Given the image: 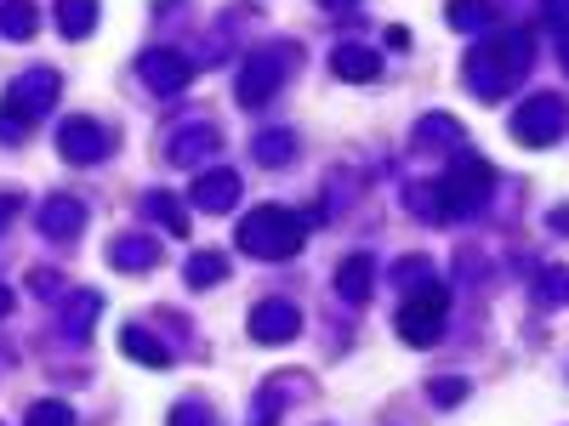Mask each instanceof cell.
I'll return each mask as SVG.
<instances>
[{
	"mask_svg": "<svg viewBox=\"0 0 569 426\" xmlns=\"http://www.w3.org/2000/svg\"><path fill=\"white\" fill-rule=\"evenodd\" d=\"M525 74H530V34H518V29H496L467 52V85L485 103H501L507 85Z\"/></svg>",
	"mask_w": 569,
	"mask_h": 426,
	"instance_id": "6da1fadb",
	"label": "cell"
},
{
	"mask_svg": "<svg viewBox=\"0 0 569 426\" xmlns=\"http://www.w3.org/2000/svg\"><path fill=\"white\" fill-rule=\"evenodd\" d=\"M240 251L257 256V262H284V256H297L302 240H308V227L297 211H284V205H257L246 222H240Z\"/></svg>",
	"mask_w": 569,
	"mask_h": 426,
	"instance_id": "7a4b0ae2",
	"label": "cell"
},
{
	"mask_svg": "<svg viewBox=\"0 0 569 426\" xmlns=\"http://www.w3.org/2000/svg\"><path fill=\"white\" fill-rule=\"evenodd\" d=\"M496 194V171L479 160V154H456L450 171L433 182V216H472L485 200Z\"/></svg>",
	"mask_w": 569,
	"mask_h": 426,
	"instance_id": "3957f363",
	"label": "cell"
},
{
	"mask_svg": "<svg viewBox=\"0 0 569 426\" xmlns=\"http://www.w3.org/2000/svg\"><path fill=\"white\" fill-rule=\"evenodd\" d=\"M297 69V45H262V52H251L246 63H240V80H233V98H240L246 109H262L273 91H279V80Z\"/></svg>",
	"mask_w": 569,
	"mask_h": 426,
	"instance_id": "277c9868",
	"label": "cell"
},
{
	"mask_svg": "<svg viewBox=\"0 0 569 426\" xmlns=\"http://www.w3.org/2000/svg\"><path fill=\"white\" fill-rule=\"evenodd\" d=\"M445 313H450V296H445V284H421V291H410L405 296V307H399V336L410 342V347H433L439 336H445Z\"/></svg>",
	"mask_w": 569,
	"mask_h": 426,
	"instance_id": "5b68a950",
	"label": "cell"
},
{
	"mask_svg": "<svg viewBox=\"0 0 569 426\" xmlns=\"http://www.w3.org/2000/svg\"><path fill=\"white\" fill-rule=\"evenodd\" d=\"M563 131H569V103L558 98V91H541V98H530L512 114V136L525 142V149H552Z\"/></svg>",
	"mask_w": 569,
	"mask_h": 426,
	"instance_id": "8992f818",
	"label": "cell"
},
{
	"mask_svg": "<svg viewBox=\"0 0 569 426\" xmlns=\"http://www.w3.org/2000/svg\"><path fill=\"white\" fill-rule=\"evenodd\" d=\"M109 149H114V131H109L103 120L74 114V120L58 125V154H63L69 165H91V160H103Z\"/></svg>",
	"mask_w": 569,
	"mask_h": 426,
	"instance_id": "52a82bcc",
	"label": "cell"
},
{
	"mask_svg": "<svg viewBox=\"0 0 569 426\" xmlns=\"http://www.w3.org/2000/svg\"><path fill=\"white\" fill-rule=\"evenodd\" d=\"M58 91H63V80H58L52 69H29V74L12 80L7 109H18L23 120H40V114H52V109H58Z\"/></svg>",
	"mask_w": 569,
	"mask_h": 426,
	"instance_id": "ba28073f",
	"label": "cell"
},
{
	"mask_svg": "<svg viewBox=\"0 0 569 426\" xmlns=\"http://www.w3.org/2000/svg\"><path fill=\"white\" fill-rule=\"evenodd\" d=\"M246 329H251V342L284 347V342H297V329H302V313H297L291 302H279V296H268V302H257V307H251Z\"/></svg>",
	"mask_w": 569,
	"mask_h": 426,
	"instance_id": "9c48e42d",
	"label": "cell"
},
{
	"mask_svg": "<svg viewBox=\"0 0 569 426\" xmlns=\"http://www.w3.org/2000/svg\"><path fill=\"white\" fill-rule=\"evenodd\" d=\"M188 205L206 211V216H222L240 205V171H228V165H206L194 176V194H188Z\"/></svg>",
	"mask_w": 569,
	"mask_h": 426,
	"instance_id": "30bf717a",
	"label": "cell"
},
{
	"mask_svg": "<svg viewBox=\"0 0 569 426\" xmlns=\"http://www.w3.org/2000/svg\"><path fill=\"white\" fill-rule=\"evenodd\" d=\"M142 85L149 91H160V98H177V91L194 80V69H188V58L182 52H166V45H154V52H142Z\"/></svg>",
	"mask_w": 569,
	"mask_h": 426,
	"instance_id": "8fae6325",
	"label": "cell"
},
{
	"mask_svg": "<svg viewBox=\"0 0 569 426\" xmlns=\"http://www.w3.org/2000/svg\"><path fill=\"white\" fill-rule=\"evenodd\" d=\"M40 233H46V240H63V245L80 240V233H86V205L69 200V194H52L40 205Z\"/></svg>",
	"mask_w": 569,
	"mask_h": 426,
	"instance_id": "7c38bea8",
	"label": "cell"
},
{
	"mask_svg": "<svg viewBox=\"0 0 569 426\" xmlns=\"http://www.w3.org/2000/svg\"><path fill=\"white\" fill-rule=\"evenodd\" d=\"M445 18H450V29H461V34H479V40L501 29V7H496V0H450Z\"/></svg>",
	"mask_w": 569,
	"mask_h": 426,
	"instance_id": "4fadbf2b",
	"label": "cell"
},
{
	"mask_svg": "<svg viewBox=\"0 0 569 426\" xmlns=\"http://www.w3.org/2000/svg\"><path fill=\"white\" fill-rule=\"evenodd\" d=\"M217 149H222V136H217L211 125H194V120L171 136V160H177V165H206Z\"/></svg>",
	"mask_w": 569,
	"mask_h": 426,
	"instance_id": "5bb4252c",
	"label": "cell"
},
{
	"mask_svg": "<svg viewBox=\"0 0 569 426\" xmlns=\"http://www.w3.org/2000/svg\"><path fill=\"white\" fill-rule=\"evenodd\" d=\"M416 149L421 154H461V125L450 114H427L416 125Z\"/></svg>",
	"mask_w": 569,
	"mask_h": 426,
	"instance_id": "9a60e30c",
	"label": "cell"
},
{
	"mask_svg": "<svg viewBox=\"0 0 569 426\" xmlns=\"http://www.w3.org/2000/svg\"><path fill=\"white\" fill-rule=\"evenodd\" d=\"M370 284H376V262H370V256H348V262L337 267V296H342L348 307L370 302Z\"/></svg>",
	"mask_w": 569,
	"mask_h": 426,
	"instance_id": "2e32d148",
	"label": "cell"
},
{
	"mask_svg": "<svg viewBox=\"0 0 569 426\" xmlns=\"http://www.w3.org/2000/svg\"><path fill=\"white\" fill-rule=\"evenodd\" d=\"M98 313H103V296H98V291H74L69 307H63V336H69V342H86L91 324H98Z\"/></svg>",
	"mask_w": 569,
	"mask_h": 426,
	"instance_id": "e0dca14e",
	"label": "cell"
},
{
	"mask_svg": "<svg viewBox=\"0 0 569 426\" xmlns=\"http://www.w3.org/2000/svg\"><path fill=\"white\" fill-rule=\"evenodd\" d=\"M330 74L337 80H376L382 74V58L365 52V45H337V52H330Z\"/></svg>",
	"mask_w": 569,
	"mask_h": 426,
	"instance_id": "ac0fdd59",
	"label": "cell"
},
{
	"mask_svg": "<svg viewBox=\"0 0 569 426\" xmlns=\"http://www.w3.org/2000/svg\"><path fill=\"white\" fill-rule=\"evenodd\" d=\"M114 267L120 273H149L154 262H160V245L154 240H142V233H126V240H114Z\"/></svg>",
	"mask_w": 569,
	"mask_h": 426,
	"instance_id": "d6986e66",
	"label": "cell"
},
{
	"mask_svg": "<svg viewBox=\"0 0 569 426\" xmlns=\"http://www.w3.org/2000/svg\"><path fill=\"white\" fill-rule=\"evenodd\" d=\"M120 347H126V358H137V364H149V369H166L171 364V353L149 336V329H142V324H126L120 329Z\"/></svg>",
	"mask_w": 569,
	"mask_h": 426,
	"instance_id": "ffe728a7",
	"label": "cell"
},
{
	"mask_svg": "<svg viewBox=\"0 0 569 426\" xmlns=\"http://www.w3.org/2000/svg\"><path fill=\"white\" fill-rule=\"evenodd\" d=\"M91 23H98V0H58V34L86 40Z\"/></svg>",
	"mask_w": 569,
	"mask_h": 426,
	"instance_id": "44dd1931",
	"label": "cell"
},
{
	"mask_svg": "<svg viewBox=\"0 0 569 426\" xmlns=\"http://www.w3.org/2000/svg\"><path fill=\"white\" fill-rule=\"evenodd\" d=\"M222 278H228L222 251H194L188 256V284H194V291H211V284H222Z\"/></svg>",
	"mask_w": 569,
	"mask_h": 426,
	"instance_id": "7402d4cb",
	"label": "cell"
},
{
	"mask_svg": "<svg viewBox=\"0 0 569 426\" xmlns=\"http://www.w3.org/2000/svg\"><path fill=\"white\" fill-rule=\"evenodd\" d=\"M0 29H7L12 40H29L34 34V7L29 0H0Z\"/></svg>",
	"mask_w": 569,
	"mask_h": 426,
	"instance_id": "603a6c76",
	"label": "cell"
},
{
	"mask_svg": "<svg viewBox=\"0 0 569 426\" xmlns=\"http://www.w3.org/2000/svg\"><path fill=\"white\" fill-rule=\"evenodd\" d=\"M291 154H297V136H291V131H262V136H257V160H262V165H284Z\"/></svg>",
	"mask_w": 569,
	"mask_h": 426,
	"instance_id": "cb8c5ba5",
	"label": "cell"
},
{
	"mask_svg": "<svg viewBox=\"0 0 569 426\" xmlns=\"http://www.w3.org/2000/svg\"><path fill=\"white\" fill-rule=\"evenodd\" d=\"M166 426H217V409H211L206 398H182V404L166 415Z\"/></svg>",
	"mask_w": 569,
	"mask_h": 426,
	"instance_id": "d4e9b609",
	"label": "cell"
},
{
	"mask_svg": "<svg viewBox=\"0 0 569 426\" xmlns=\"http://www.w3.org/2000/svg\"><path fill=\"white\" fill-rule=\"evenodd\" d=\"M149 211L160 216L166 233H188V216H182V200L177 194H149Z\"/></svg>",
	"mask_w": 569,
	"mask_h": 426,
	"instance_id": "484cf974",
	"label": "cell"
},
{
	"mask_svg": "<svg viewBox=\"0 0 569 426\" xmlns=\"http://www.w3.org/2000/svg\"><path fill=\"white\" fill-rule=\"evenodd\" d=\"M23 426H74V409H69L63 398H40V404L29 409Z\"/></svg>",
	"mask_w": 569,
	"mask_h": 426,
	"instance_id": "4316f807",
	"label": "cell"
},
{
	"mask_svg": "<svg viewBox=\"0 0 569 426\" xmlns=\"http://www.w3.org/2000/svg\"><path fill=\"white\" fill-rule=\"evenodd\" d=\"M393 278H399V291L410 296V291H421V284H433V267H427V256H405Z\"/></svg>",
	"mask_w": 569,
	"mask_h": 426,
	"instance_id": "83f0119b",
	"label": "cell"
},
{
	"mask_svg": "<svg viewBox=\"0 0 569 426\" xmlns=\"http://www.w3.org/2000/svg\"><path fill=\"white\" fill-rule=\"evenodd\" d=\"M536 296L552 307V302H569V267H547L541 278H536Z\"/></svg>",
	"mask_w": 569,
	"mask_h": 426,
	"instance_id": "f1b7e54d",
	"label": "cell"
},
{
	"mask_svg": "<svg viewBox=\"0 0 569 426\" xmlns=\"http://www.w3.org/2000/svg\"><path fill=\"white\" fill-rule=\"evenodd\" d=\"M427 393H433V404H439V409H456V404L467 398V382H461V375H439V382L427 387Z\"/></svg>",
	"mask_w": 569,
	"mask_h": 426,
	"instance_id": "f546056e",
	"label": "cell"
},
{
	"mask_svg": "<svg viewBox=\"0 0 569 426\" xmlns=\"http://www.w3.org/2000/svg\"><path fill=\"white\" fill-rule=\"evenodd\" d=\"M29 136V120L18 109H0V142H23Z\"/></svg>",
	"mask_w": 569,
	"mask_h": 426,
	"instance_id": "4dcf8cb0",
	"label": "cell"
},
{
	"mask_svg": "<svg viewBox=\"0 0 569 426\" xmlns=\"http://www.w3.org/2000/svg\"><path fill=\"white\" fill-rule=\"evenodd\" d=\"M541 12H547L558 29H569V0H541Z\"/></svg>",
	"mask_w": 569,
	"mask_h": 426,
	"instance_id": "1f68e13d",
	"label": "cell"
},
{
	"mask_svg": "<svg viewBox=\"0 0 569 426\" xmlns=\"http://www.w3.org/2000/svg\"><path fill=\"white\" fill-rule=\"evenodd\" d=\"M18 211H23L18 194H0V227H7V216H18Z\"/></svg>",
	"mask_w": 569,
	"mask_h": 426,
	"instance_id": "d6a6232c",
	"label": "cell"
},
{
	"mask_svg": "<svg viewBox=\"0 0 569 426\" xmlns=\"http://www.w3.org/2000/svg\"><path fill=\"white\" fill-rule=\"evenodd\" d=\"M388 45H393V52H405V45H410V29L393 23V29H388Z\"/></svg>",
	"mask_w": 569,
	"mask_h": 426,
	"instance_id": "836d02e7",
	"label": "cell"
},
{
	"mask_svg": "<svg viewBox=\"0 0 569 426\" xmlns=\"http://www.w3.org/2000/svg\"><path fill=\"white\" fill-rule=\"evenodd\" d=\"M558 63H563V74H569V29H558Z\"/></svg>",
	"mask_w": 569,
	"mask_h": 426,
	"instance_id": "e575fe53",
	"label": "cell"
},
{
	"mask_svg": "<svg viewBox=\"0 0 569 426\" xmlns=\"http://www.w3.org/2000/svg\"><path fill=\"white\" fill-rule=\"evenodd\" d=\"M12 313V291H7V284H0V318H7Z\"/></svg>",
	"mask_w": 569,
	"mask_h": 426,
	"instance_id": "d590c367",
	"label": "cell"
},
{
	"mask_svg": "<svg viewBox=\"0 0 569 426\" xmlns=\"http://www.w3.org/2000/svg\"><path fill=\"white\" fill-rule=\"evenodd\" d=\"M552 227H563V233H569V205H563V211H552Z\"/></svg>",
	"mask_w": 569,
	"mask_h": 426,
	"instance_id": "8d00e7d4",
	"label": "cell"
},
{
	"mask_svg": "<svg viewBox=\"0 0 569 426\" xmlns=\"http://www.w3.org/2000/svg\"><path fill=\"white\" fill-rule=\"evenodd\" d=\"M319 7H330V12H342V7H353V0H319Z\"/></svg>",
	"mask_w": 569,
	"mask_h": 426,
	"instance_id": "74e56055",
	"label": "cell"
}]
</instances>
